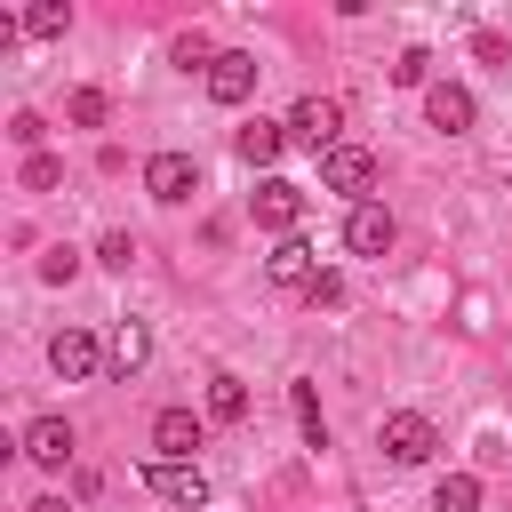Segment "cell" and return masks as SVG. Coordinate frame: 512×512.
I'll return each mask as SVG.
<instances>
[{
	"label": "cell",
	"instance_id": "obj_9",
	"mask_svg": "<svg viewBox=\"0 0 512 512\" xmlns=\"http://www.w3.org/2000/svg\"><path fill=\"white\" fill-rule=\"evenodd\" d=\"M424 120H432L440 136H464V128L480 120V104H472V88H456V80H432V88H424Z\"/></svg>",
	"mask_w": 512,
	"mask_h": 512
},
{
	"label": "cell",
	"instance_id": "obj_25",
	"mask_svg": "<svg viewBox=\"0 0 512 512\" xmlns=\"http://www.w3.org/2000/svg\"><path fill=\"white\" fill-rule=\"evenodd\" d=\"M72 272H80V248H64V240H56V248L40 256V280H48V288H64Z\"/></svg>",
	"mask_w": 512,
	"mask_h": 512
},
{
	"label": "cell",
	"instance_id": "obj_1",
	"mask_svg": "<svg viewBox=\"0 0 512 512\" xmlns=\"http://www.w3.org/2000/svg\"><path fill=\"white\" fill-rule=\"evenodd\" d=\"M336 136H344V104H336V96H296V112H288V144H312V152L328 160Z\"/></svg>",
	"mask_w": 512,
	"mask_h": 512
},
{
	"label": "cell",
	"instance_id": "obj_28",
	"mask_svg": "<svg viewBox=\"0 0 512 512\" xmlns=\"http://www.w3.org/2000/svg\"><path fill=\"white\" fill-rule=\"evenodd\" d=\"M304 296H312V304H344V280H336V272H320V280H312Z\"/></svg>",
	"mask_w": 512,
	"mask_h": 512
},
{
	"label": "cell",
	"instance_id": "obj_14",
	"mask_svg": "<svg viewBox=\"0 0 512 512\" xmlns=\"http://www.w3.org/2000/svg\"><path fill=\"white\" fill-rule=\"evenodd\" d=\"M264 272H272V288H312V280H320V264H312V248H304L296 232L264 256Z\"/></svg>",
	"mask_w": 512,
	"mask_h": 512
},
{
	"label": "cell",
	"instance_id": "obj_19",
	"mask_svg": "<svg viewBox=\"0 0 512 512\" xmlns=\"http://www.w3.org/2000/svg\"><path fill=\"white\" fill-rule=\"evenodd\" d=\"M432 512H480V472H448L432 488Z\"/></svg>",
	"mask_w": 512,
	"mask_h": 512
},
{
	"label": "cell",
	"instance_id": "obj_22",
	"mask_svg": "<svg viewBox=\"0 0 512 512\" xmlns=\"http://www.w3.org/2000/svg\"><path fill=\"white\" fill-rule=\"evenodd\" d=\"M64 112H72V128H104L112 96H104V88H72V104H64Z\"/></svg>",
	"mask_w": 512,
	"mask_h": 512
},
{
	"label": "cell",
	"instance_id": "obj_18",
	"mask_svg": "<svg viewBox=\"0 0 512 512\" xmlns=\"http://www.w3.org/2000/svg\"><path fill=\"white\" fill-rule=\"evenodd\" d=\"M24 32H32V40H64V32H72V0H32V8H24Z\"/></svg>",
	"mask_w": 512,
	"mask_h": 512
},
{
	"label": "cell",
	"instance_id": "obj_3",
	"mask_svg": "<svg viewBox=\"0 0 512 512\" xmlns=\"http://www.w3.org/2000/svg\"><path fill=\"white\" fill-rule=\"evenodd\" d=\"M248 216H256L264 232H280V240H288V232L304 224V184H288V176H264V184L248 192Z\"/></svg>",
	"mask_w": 512,
	"mask_h": 512
},
{
	"label": "cell",
	"instance_id": "obj_8",
	"mask_svg": "<svg viewBox=\"0 0 512 512\" xmlns=\"http://www.w3.org/2000/svg\"><path fill=\"white\" fill-rule=\"evenodd\" d=\"M256 72H264V64H256L248 48H224V56L208 64V96H216V104H248V96H256Z\"/></svg>",
	"mask_w": 512,
	"mask_h": 512
},
{
	"label": "cell",
	"instance_id": "obj_17",
	"mask_svg": "<svg viewBox=\"0 0 512 512\" xmlns=\"http://www.w3.org/2000/svg\"><path fill=\"white\" fill-rule=\"evenodd\" d=\"M288 408H296V424H304V448H328V416H320V392L296 376L288 384Z\"/></svg>",
	"mask_w": 512,
	"mask_h": 512
},
{
	"label": "cell",
	"instance_id": "obj_10",
	"mask_svg": "<svg viewBox=\"0 0 512 512\" xmlns=\"http://www.w3.org/2000/svg\"><path fill=\"white\" fill-rule=\"evenodd\" d=\"M320 184H328V192H352V208H360V192L376 184V152H360V144H336V152L320 160Z\"/></svg>",
	"mask_w": 512,
	"mask_h": 512
},
{
	"label": "cell",
	"instance_id": "obj_12",
	"mask_svg": "<svg viewBox=\"0 0 512 512\" xmlns=\"http://www.w3.org/2000/svg\"><path fill=\"white\" fill-rule=\"evenodd\" d=\"M72 448H80V440H72V424H64V416H32V424H24V456H32L40 472H64V464H72Z\"/></svg>",
	"mask_w": 512,
	"mask_h": 512
},
{
	"label": "cell",
	"instance_id": "obj_29",
	"mask_svg": "<svg viewBox=\"0 0 512 512\" xmlns=\"http://www.w3.org/2000/svg\"><path fill=\"white\" fill-rule=\"evenodd\" d=\"M24 512H72V504H64V496H32Z\"/></svg>",
	"mask_w": 512,
	"mask_h": 512
},
{
	"label": "cell",
	"instance_id": "obj_27",
	"mask_svg": "<svg viewBox=\"0 0 512 512\" xmlns=\"http://www.w3.org/2000/svg\"><path fill=\"white\" fill-rule=\"evenodd\" d=\"M472 56H480V64H512V48H504V32H472Z\"/></svg>",
	"mask_w": 512,
	"mask_h": 512
},
{
	"label": "cell",
	"instance_id": "obj_13",
	"mask_svg": "<svg viewBox=\"0 0 512 512\" xmlns=\"http://www.w3.org/2000/svg\"><path fill=\"white\" fill-rule=\"evenodd\" d=\"M232 152H240L248 168H272V160L288 152V120H264V112L240 120V128H232Z\"/></svg>",
	"mask_w": 512,
	"mask_h": 512
},
{
	"label": "cell",
	"instance_id": "obj_4",
	"mask_svg": "<svg viewBox=\"0 0 512 512\" xmlns=\"http://www.w3.org/2000/svg\"><path fill=\"white\" fill-rule=\"evenodd\" d=\"M376 440H384V456H392V464H424V456L440 448V432H432V416H416V408H392Z\"/></svg>",
	"mask_w": 512,
	"mask_h": 512
},
{
	"label": "cell",
	"instance_id": "obj_15",
	"mask_svg": "<svg viewBox=\"0 0 512 512\" xmlns=\"http://www.w3.org/2000/svg\"><path fill=\"white\" fill-rule=\"evenodd\" d=\"M104 360H112L120 376H136V368L152 360V328H144V320H120V328H112V344H104Z\"/></svg>",
	"mask_w": 512,
	"mask_h": 512
},
{
	"label": "cell",
	"instance_id": "obj_16",
	"mask_svg": "<svg viewBox=\"0 0 512 512\" xmlns=\"http://www.w3.org/2000/svg\"><path fill=\"white\" fill-rule=\"evenodd\" d=\"M240 416H248V384L232 368H216L208 376V424H240Z\"/></svg>",
	"mask_w": 512,
	"mask_h": 512
},
{
	"label": "cell",
	"instance_id": "obj_21",
	"mask_svg": "<svg viewBox=\"0 0 512 512\" xmlns=\"http://www.w3.org/2000/svg\"><path fill=\"white\" fill-rule=\"evenodd\" d=\"M16 184H24V192H56V184H64V160H56V152H32V160L16 168Z\"/></svg>",
	"mask_w": 512,
	"mask_h": 512
},
{
	"label": "cell",
	"instance_id": "obj_2",
	"mask_svg": "<svg viewBox=\"0 0 512 512\" xmlns=\"http://www.w3.org/2000/svg\"><path fill=\"white\" fill-rule=\"evenodd\" d=\"M144 192H152L160 208H184V200L200 192V160H192V152H152V160H144Z\"/></svg>",
	"mask_w": 512,
	"mask_h": 512
},
{
	"label": "cell",
	"instance_id": "obj_6",
	"mask_svg": "<svg viewBox=\"0 0 512 512\" xmlns=\"http://www.w3.org/2000/svg\"><path fill=\"white\" fill-rule=\"evenodd\" d=\"M200 440H208V424H200L192 408H160V416H152V448H160L168 464H192Z\"/></svg>",
	"mask_w": 512,
	"mask_h": 512
},
{
	"label": "cell",
	"instance_id": "obj_23",
	"mask_svg": "<svg viewBox=\"0 0 512 512\" xmlns=\"http://www.w3.org/2000/svg\"><path fill=\"white\" fill-rule=\"evenodd\" d=\"M384 72H392V88H424V72H432V56H424V48H400V56L384 64Z\"/></svg>",
	"mask_w": 512,
	"mask_h": 512
},
{
	"label": "cell",
	"instance_id": "obj_5",
	"mask_svg": "<svg viewBox=\"0 0 512 512\" xmlns=\"http://www.w3.org/2000/svg\"><path fill=\"white\" fill-rule=\"evenodd\" d=\"M48 368H56L64 384H88V376L104 368V344H96L88 328H56V336H48Z\"/></svg>",
	"mask_w": 512,
	"mask_h": 512
},
{
	"label": "cell",
	"instance_id": "obj_7",
	"mask_svg": "<svg viewBox=\"0 0 512 512\" xmlns=\"http://www.w3.org/2000/svg\"><path fill=\"white\" fill-rule=\"evenodd\" d=\"M144 480H152V496H168V504H184V512L208 504V472H200V464H168V456H152Z\"/></svg>",
	"mask_w": 512,
	"mask_h": 512
},
{
	"label": "cell",
	"instance_id": "obj_26",
	"mask_svg": "<svg viewBox=\"0 0 512 512\" xmlns=\"http://www.w3.org/2000/svg\"><path fill=\"white\" fill-rule=\"evenodd\" d=\"M8 136H16V144H24V160H32V152H40V136H48V120H40V112H16V120H8Z\"/></svg>",
	"mask_w": 512,
	"mask_h": 512
},
{
	"label": "cell",
	"instance_id": "obj_11",
	"mask_svg": "<svg viewBox=\"0 0 512 512\" xmlns=\"http://www.w3.org/2000/svg\"><path fill=\"white\" fill-rule=\"evenodd\" d=\"M392 240H400V224H392V208H376V200H360V208L344 216V248H352V256H384Z\"/></svg>",
	"mask_w": 512,
	"mask_h": 512
},
{
	"label": "cell",
	"instance_id": "obj_20",
	"mask_svg": "<svg viewBox=\"0 0 512 512\" xmlns=\"http://www.w3.org/2000/svg\"><path fill=\"white\" fill-rule=\"evenodd\" d=\"M216 56H224V48H208V32H176V40H168V64H184V72H208Z\"/></svg>",
	"mask_w": 512,
	"mask_h": 512
},
{
	"label": "cell",
	"instance_id": "obj_24",
	"mask_svg": "<svg viewBox=\"0 0 512 512\" xmlns=\"http://www.w3.org/2000/svg\"><path fill=\"white\" fill-rule=\"evenodd\" d=\"M96 264H104V272H128V264H136V240H128V232H104V240H96Z\"/></svg>",
	"mask_w": 512,
	"mask_h": 512
}]
</instances>
